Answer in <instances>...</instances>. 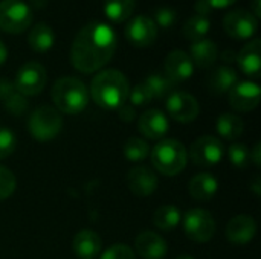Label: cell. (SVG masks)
Masks as SVG:
<instances>
[{
  "label": "cell",
  "instance_id": "14",
  "mask_svg": "<svg viewBox=\"0 0 261 259\" xmlns=\"http://www.w3.org/2000/svg\"><path fill=\"white\" fill-rule=\"evenodd\" d=\"M158 177L147 166H136L127 174V186L136 197H148L158 189Z\"/></svg>",
  "mask_w": 261,
  "mask_h": 259
},
{
  "label": "cell",
  "instance_id": "18",
  "mask_svg": "<svg viewBox=\"0 0 261 259\" xmlns=\"http://www.w3.org/2000/svg\"><path fill=\"white\" fill-rule=\"evenodd\" d=\"M257 234V223L249 215H237L226 226V237L232 244L245 246L254 240Z\"/></svg>",
  "mask_w": 261,
  "mask_h": 259
},
{
  "label": "cell",
  "instance_id": "37",
  "mask_svg": "<svg viewBox=\"0 0 261 259\" xmlns=\"http://www.w3.org/2000/svg\"><path fill=\"white\" fill-rule=\"evenodd\" d=\"M99 259H136V255L125 244H113L102 253Z\"/></svg>",
  "mask_w": 261,
  "mask_h": 259
},
{
  "label": "cell",
  "instance_id": "10",
  "mask_svg": "<svg viewBox=\"0 0 261 259\" xmlns=\"http://www.w3.org/2000/svg\"><path fill=\"white\" fill-rule=\"evenodd\" d=\"M223 154L225 147L214 136H202L190 148V159L194 165L199 166L217 165L223 159Z\"/></svg>",
  "mask_w": 261,
  "mask_h": 259
},
{
  "label": "cell",
  "instance_id": "46",
  "mask_svg": "<svg viewBox=\"0 0 261 259\" xmlns=\"http://www.w3.org/2000/svg\"><path fill=\"white\" fill-rule=\"evenodd\" d=\"M6 58H8V49L3 44V41H0V66L6 61Z\"/></svg>",
  "mask_w": 261,
  "mask_h": 259
},
{
  "label": "cell",
  "instance_id": "32",
  "mask_svg": "<svg viewBox=\"0 0 261 259\" xmlns=\"http://www.w3.org/2000/svg\"><path fill=\"white\" fill-rule=\"evenodd\" d=\"M249 150L245 143H232L228 148V156L229 160L234 166L237 168H245L249 163Z\"/></svg>",
  "mask_w": 261,
  "mask_h": 259
},
{
  "label": "cell",
  "instance_id": "19",
  "mask_svg": "<svg viewBox=\"0 0 261 259\" xmlns=\"http://www.w3.org/2000/svg\"><path fill=\"white\" fill-rule=\"evenodd\" d=\"M237 63L243 73L258 78L261 72V40L254 38L237 53Z\"/></svg>",
  "mask_w": 261,
  "mask_h": 259
},
{
  "label": "cell",
  "instance_id": "13",
  "mask_svg": "<svg viewBox=\"0 0 261 259\" xmlns=\"http://www.w3.org/2000/svg\"><path fill=\"white\" fill-rule=\"evenodd\" d=\"M261 98L260 85L251 81L237 82L229 90V104L237 111H252L258 107Z\"/></svg>",
  "mask_w": 261,
  "mask_h": 259
},
{
  "label": "cell",
  "instance_id": "16",
  "mask_svg": "<svg viewBox=\"0 0 261 259\" xmlns=\"http://www.w3.org/2000/svg\"><path fill=\"white\" fill-rule=\"evenodd\" d=\"M136 253L142 259H164L167 255V241L154 232L145 231L135 240Z\"/></svg>",
  "mask_w": 261,
  "mask_h": 259
},
{
  "label": "cell",
  "instance_id": "27",
  "mask_svg": "<svg viewBox=\"0 0 261 259\" xmlns=\"http://www.w3.org/2000/svg\"><path fill=\"white\" fill-rule=\"evenodd\" d=\"M211 23L208 17H202V15H193L191 18H188L184 24V37L190 41H199L203 40L205 35L210 32Z\"/></svg>",
  "mask_w": 261,
  "mask_h": 259
},
{
  "label": "cell",
  "instance_id": "36",
  "mask_svg": "<svg viewBox=\"0 0 261 259\" xmlns=\"http://www.w3.org/2000/svg\"><path fill=\"white\" fill-rule=\"evenodd\" d=\"M128 99L133 105H145L153 99V95L145 82H141L133 87V90L128 93Z\"/></svg>",
  "mask_w": 261,
  "mask_h": 259
},
{
  "label": "cell",
  "instance_id": "17",
  "mask_svg": "<svg viewBox=\"0 0 261 259\" xmlns=\"http://www.w3.org/2000/svg\"><path fill=\"white\" fill-rule=\"evenodd\" d=\"M138 128L147 139L159 140L168 131V119H167L165 113H162L158 108L147 110L141 114Z\"/></svg>",
  "mask_w": 261,
  "mask_h": 259
},
{
  "label": "cell",
  "instance_id": "5",
  "mask_svg": "<svg viewBox=\"0 0 261 259\" xmlns=\"http://www.w3.org/2000/svg\"><path fill=\"white\" fill-rule=\"evenodd\" d=\"M63 128V118L60 111L50 105L37 107L28 121V130L35 140L47 142L58 136Z\"/></svg>",
  "mask_w": 261,
  "mask_h": 259
},
{
  "label": "cell",
  "instance_id": "43",
  "mask_svg": "<svg viewBox=\"0 0 261 259\" xmlns=\"http://www.w3.org/2000/svg\"><path fill=\"white\" fill-rule=\"evenodd\" d=\"M208 2H210V5H211L213 8L222 9V8H228V6H231L236 0H208Z\"/></svg>",
  "mask_w": 261,
  "mask_h": 259
},
{
  "label": "cell",
  "instance_id": "30",
  "mask_svg": "<svg viewBox=\"0 0 261 259\" xmlns=\"http://www.w3.org/2000/svg\"><path fill=\"white\" fill-rule=\"evenodd\" d=\"M150 154V145L141 137H130L124 143V156L130 162H142Z\"/></svg>",
  "mask_w": 261,
  "mask_h": 259
},
{
  "label": "cell",
  "instance_id": "3",
  "mask_svg": "<svg viewBox=\"0 0 261 259\" xmlns=\"http://www.w3.org/2000/svg\"><path fill=\"white\" fill-rule=\"evenodd\" d=\"M52 99L58 111L76 114L89 104V90L86 84L75 76H63L52 87Z\"/></svg>",
  "mask_w": 261,
  "mask_h": 259
},
{
  "label": "cell",
  "instance_id": "11",
  "mask_svg": "<svg viewBox=\"0 0 261 259\" xmlns=\"http://www.w3.org/2000/svg\"><path fill=\"white\" fill-rule=\"evenodd\" d=\"M125 37L136 47H148L158 38V26L151 17L136 15L128 18L125 26Z\"/></svg>",
  "mask_w": 261,
  "mask_h": 259
},
{
  "label": "cell",
  "instance_id": "25",
  "mask_svg": "<svg viewBox=\"0 0 261 259\" xmlns=\"http://www.w3.org/2000/svg\"><path fill=\"white\" fill-rule=\"evenodd\" d=\"M136 8V0H104V14L113 23L127 21Z\"/></svg>",
  "mask_w": 261,
  "mask_h": 259
},
{
  "label": "cell",
  "instance_id": "31",
  "mask_svg": "<svg viewBox=\"0 0 261 259\" xmlns=\"http://www.w3.org/2000/svg\"><path fill=\"white\" fill-rule=\"evenodd\" d=\"M3 104H5V108H6L11 114H14V116H21V114L28 110V107H29V102H28L26 96L20 95L17 90H15L11 96H8V98L3 101Z\"/></svg>",
  "mask_w": 261,
  "mask_h": 259
},
{
  "label": "cell",
  "instance_id": "9",
  "mask_svg": "<svg viewBox=\"0 0 261 259\" xmlns=\"http://www.w3.org/2000/svg\"><path fill=\"white\" fill-rule=\"evenodd\" d=\"M225 32L237 40H246L255 35L258 29V18L251 11L236 9L225 15L223 18Z\"/></svg>",
  "mask_w": 261,
  "mask_h": 259
},
{
  "label": "cell",
  "instance_id": "7",
  "mask_svg": "<svg viewBox=\"0 0 261 259\" xmlns=\"http://www.w3.org/2000/svg\"><path fill=\"white\" fill-rule=\"evenodd\" d=\"M47 81V73L44 66L37 61L24 63L15 73L14 87L23 96H35L38 95Z\"/></svg>",
  "mask_w": 261,
  "mask_h": 259
},
{
  "label": "cell",
  "instance_id": "6",
  "mask_svg": "<svg viewBox=\"0 0 261 259\" xmlns=\"http://www.w3.org/2000/svg\"><path fill=\"white\" fill-rule=\"evenodd\" d=\"M32 23V11L21 0L0 2V29L8 34H20Z\"/></svg>",
  "mask_w": 261,
  "mask_h": 259
},
{
  "label": "cell",
  "instance_id": "4",
  "mask_svg": "<svg viewBox=\"0 0 261 259\" xmlns=\"http://www.w3.org/2000/svg\"><path fill=\"white\" fill-rule=\"evenodd\" d=\"M151 162L153 166L164 176H177L187 166V148L176 139H164L153 148Z\"/></svg>",
  "mask_w": 261,
  "mask_h": 259
},
{
  "label": "cell",
  "instance_id": "15",
  "mask_svg": "<svg viewBox=\"0 0 261 259\" xmlns=\"http://www.w3.org/2000/svg\"><path fill=\"white\" fill-rule=\"evenodd\" d=\"M165 75L174 82H182L191 78L194 72V64L190 55L184 50H173L165 58Z\"/></svg>",
  "mask_w": 261,
  "mask_h": 259
},
{
  "label": "cell",
  "instance_id": "26",
  "mask_svg": "<svg viewBox=\"0 0 261 259\" xmlns=\"http://www.w3.org/2000/svg\"><path fill=\"white\" fill-rule=\"evenodd\" d=\"M243 128L245 125L242 118L234 113H225L217 119V133L226 140H234L240 137Z\"/></svg>",
  "mask_w": 261,
  "mask_h": 259
},
{
  "label": "cell",
  "instance_id": "48",
  "mask_svg": "<svg viewBox=\"0 0 261 259\" xmlns=\"http://www.w3.org/2000/svg\"><path fill=\"white\" fill-rule=\"evenodd\" d=\"M176 259H194L193 256H187V255H182V256H179V258Z\"/></svg>",
  "mask_w": 261,
  "mask_h": 259
},
{
  "label": "cell",
  "instance_id": "38",
  "mask_svg": "<svg viewBox=\"0 0 261 259\" xmlns=\"http://www.w3.org/2000/svg\"><path fill=\"white\" fill-rule=\"evenodd\" d=\"M15 92L14 82H11L6 78H0V101H5L8 96H11Z\"/></svg>",
  "mask_w": 261,
  "mask_h": 259
},
{
  "label": "cell",
  "instance_id": "2",
  "mask_svg": "<svg viewBox=\"0 0 261 259\" xmlns=\"http://www.w3.org/2000/svg\"><path fill=\"white\" fill-rule=\"evenodd\" d=\"M128 79L116 69L99 72L90 84L92 99L106 110H118L128 99Z\"/></svg>",
  "mask_w": 261,
  "mask_h": 259
},
{
  "label": "cell",
  "instance_id": "12",
  "mask_svg": "<svg viewBox=\"0 0 261 259\" xmlns=\"http://www.w3.org/2000/svg\"><path fill=\"white\" fill-rule=\"evenodd\" d=\"M167 111L174 121L188 124L199 116L200 107L193 95L187 92H173L167 99Z\"/></svg>",
  "mask_w": 261,
  "mask_h": 259
},
{
  "label": "cell",
  "instance_id": "35",
  "mask_svg": "<svg viewBox=\"0 0 261 259\" xmlns=\"http://www.w3.org/2000/svg\"><path fill=\"white\" fill-rule=\"evenodd\" d=\"M17 147L15 134L8 128H0V160L11 156Z\"/></svg>",
  "mask_w": 261,
  "mask_h": 259
},
{
  "label": "cell",
  "instance_id": "41",
  "mask_svg": "<svg viewBox=\"0 0 261 259\" xmlns=\"http://www.w3.org/2000/svg\"><path fill=\"white\" fill-rule=\"evenodd\" d=\"M260 151H261V145L260 143H257L255 147H254V150L249 153V160H252L257 166H260L261 165V154H260Z\"/></svg>",
  "mask_w": 261,
  "mask_h": 259
},
{
  "label": "cell",
  "instance_id": "8",
  "mask_svg": "<svg viewBox=\"0 0 261 259\" xmlns=\"http://www.w3.org/2000/svg\"><path fill=\"white\" fill-rule=\"evenodd\" d=\"M184 231L190 240L208 243L216 234V221L208 211L194 208L184 217Z\"/></svg>",
  "mask_w": 261,
  "mask_h": 259
},
{
  "label": "cell",
  "instance_id": "45",
  "mask_svg": "<svg viewBox=\"0 0 261 259\" xmlns=\"http://www.w3.org/2000/svg\"><path fill=\"white\" fill-rule=\"evenodd\" d=\"M29 5L34 9H43L47 6V0H29Z\"/></svg>",
  "mask_w": 261,
  "mask_h": 259
},
{
  "label": "cell",
  "instance_id": "33",
  "mask_svg": "<svg viewBox=\"0 0 261 259\" xmlns=\"http://www.w3.org/2000/svg\"><path fill=\"white\" fill-rule=\"evenodd\" d=\"M176 18H177V12L171 6H158L153 12V21L156 23V26L170 27L174 24Z\"/></svg>",
  "mask_w": 261,
  "mask_h": 259
},
{
  "label": "cell",
  "instance_id": "1",
  "mask_svg": "<svg viewBox=\"0 0 261 259\" xmlns=\"http://www.w3.org/2000/svg\"><path fill=\"white\" fill-rule=\"evenodd\" d=\"M116 50V34L104 21L92 20L83 26L70 49L72 66L81 73H93L106 66Z\"/></svg>",
  "mask_w": 261,
  "mask_h": 259
},
{
  "label": "cell",
  "instance_id": "47",
  "mask_svg": "<svg viewBox=\"0 0 261 259\" xmlns=\"http://www.w3.org/2000/svg\"><path fill=\"white\" fill-rule=\"evenodd\" d=\"M252 189H254V192L257 194V195H260L261 194V189H260V177H255V180H254V183H252V186H251Z\"/></svg>",
  "mask_w": 261,
  "mask_h": 259
},
{
  "label": "cell",
  "instance_id": "20",
  "mask_svg": "<svg viewBox=\"0 0 261 259\" xmlns=\"http://www.w3.org/2000/svg\"><path fill=\"white\" fill-rule=\"evenodd\" d=\"M73 252L80 259H95L102 250V241L93 231H80L73 238Z\"/></svg>",
  "mask_w": 261,
  "mask_h": 259
},
{
  "label": "cell",
  "instance_id": "40",
  "mask_svg": "<svg viewBox=\"0 0 261 259\" xmlns=\"http://www.w3.org/2000/svg\"><path fill=\"white\" fill-rule=\"evenodd\" d=\"M119 111V118L122 119V121H125V122H130V121H133L135 119V116H136V113H135V108L133 107H130V105H121L119 108H118Z\"/></svg>",
  "mask_w": 261,
  "mask_h": 259
},
{
  "label": "cell",
  "instance_id": "23",
  "mask_svg": "<svg viewBox=\"0 0 261 259\" xmlns=\"http://www.w3.org/2000/svg\"><path fill=\"white\" fill-rule=\"evenodd\" d=\"M237 82H239L237 72L229 66H220L211 73L208 79V87L214 95H223L229 92Z\"/></svg>",
  "mask_w": 261,
  "mask_h": 259
},
{
  "label": "cell",
  "instance_id": "28",
  "mask_svg": "<svg viewBox=\"0 0 261 259\" xmlns=\"http://www.w3.org/2000/svg\"><path fill=\"white\" fill-rule=\"evenodd\" d=\"M153 223L161 231H171L180 223V212L176 206L171 205L161 206L153 214Z\"/></svg>",
  "mask_w": 261,
  "mask_h": 259
},
{
  "label": "cell",
  "instance_id": "24",
  "mask_svg": "<svg viewBox=\"0 0 261 259\" xmlns=\"http://www.w3.org/2000/svg\"><path fill=\"white\" fill-rule=\"evenodd\" d=\"M55 43L54 29L46 23H37L28 35V44L35 52H47Z\"/></svg>",
  "mask_w": 261,
  "mask_h": 259
},
{
  "label": "cell",
  "instance_id": "39",
  "mask_svg": "<svg viewBox=\"0 0 261 259\" xmlns=\"http://www.w3.org/2000/svg\"><path fill=\"white\" fill-rule=\"evenodd\" d=\"M196 9V15H202V17H208L210 12L213 11V6L210 5L208 0H197L194 5Z\"/></svg>",
  "mask_w": 261,
  "mask_h": 259
},
{
  "label": "cell",
  "instance_id": "34",
  "mask_svg": "<svg viewBox=\"0 0 261 259\" xmlns=\"http://www.w3.org/2000/svg\"><path fill=\"white\" fill-rule=\"evenodd\" d=\"M15 186H17L15 176L8 168L0 166V202L9 198L15 191Z\"/></svg>",
  "mask_w": 261,
  "mask_h": 259
},
{
  "label": "cell",
  "instance_id": "29",
  "mask_svg": "<svg viewBox=\"0 0 261 259\" xmlns=\"http://www.w3.org/2000/svg\"><path fill=\"white\" fill-rule=\"evenodd\" d=\"M144 82L147 84L153 98H156V99H162V98L170 96L173 93L174 85H176L167 75H162V73H151L147 76V79Z\"/></svg>",
  "mask_w": 261,
  "mask_h": 259
},
{
  "label": "cell",
  "instance_id": "22",
  "mask_svg": "<svg viewBox=\"0 0 261 259\" xmlns=\"http://www.w3.org/2000/svg\"><path fill=\"white\" fill-rule=\"evenodd\" d=\"M217 188H219L217 179L208 172H202L191 179L188 185V192L194 200L208 202L216 195Z\"/></svg>",
  "mask_w": 261,
  "mask_h": 259
},
{
  "label": "cell",
  "instance_id": "21",
  "mask_svg": "<svg viewBox=\"0 0 261 259\" xmlns=\"http://www.w3.org/2000/svg\"><path fill=\"white\" fill-rule=\"evenodd\" d=\"M190 58H191L193 64H196L202 69H208L219 58L217 44L213 40H206V38L194 41L190 47Z\"/></svg>",
  "mask_w": 261,
  "mask_h": 259
},
{
  "label": "cell",
  "instance_id": "44",
  "mask_svg": "<svg viewBox=\"0 0 261 259\" xmlns=\"http://www.w3.org/2000/svg\"><path fill=\"white\" fill-rule=\"evenodd\" d=\"M255 18H260L261 17V0H252V11H251Z\"/></svg>",
  "mask_w": 261,
  "mask_h": 259
},
{
  "label": "cell",
  "instance_id": "42",
  "mask_svg": "<svg viewBox=\"0 0 261 259\" xmlns=\"http://www.w3.org/2000/svg\"><path fill=\"white\" fill-rule=\"evenodd\" d=\"M220 60H222L223 63H228V64L236 63V61H237V53H236L234 50H223V52L220 53Z\"/></svg>",
  "mask_w": 261,
  "mask_h": 259
}]
</instances>
